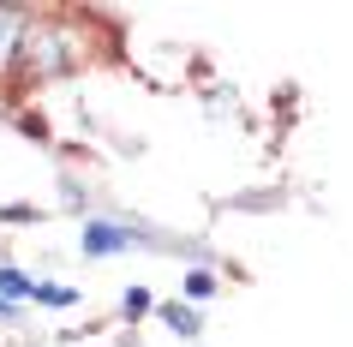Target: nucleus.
Instances as JSON below:
<instances>
[{
  "mask_svg": "<svg viewBox=\"0 0 353 347\" xmlns=\"http://www.w3.org/2000/svg\"><path fill=\"white\" fill-rule=\"evenodd\" d=\"M12 66L24 78H37V84H54V78L78 72V37L66 30V12H30Z\"/></svg>",
  "mask_w": 353,
  "mask_h": 347,
  "instance_id": "1",
  "label": "nucleus"
},
{
  "mask_svg": "<svg viewBox=\"0 0 353 347\" xmlns=\"http://www.w3.org/2000/svg\"><path fill=\"white\" fill-rule=\"evenodd\" d=\"M72 246H78V257H84V264H108V257L144 252V246H156V239H150L138 221H126V216H84Z\"/></svg>",
  "mask_w": 353,
  "mask_h": 347,
  "instance_id": "2",
  "label": "nucleus"
},
{
  "mask_svg": "<svg viewBox=\"0 0 353 347\" xmlns=\"http://www.w3.org/2000/svg\"><path fill=\"white\" fill-rule=\"evenodd\" d=\"M150 317H156L168 335H180V341H198V335H204V311L186 306V299H156V311H150Z\"/></svg>",
  "mask_w": 353,
  "mask_h": 347,
  "instance_id": "3",
  "label": "nucleus"
},
{
  "mask_svg": "<svg viewBox=\"0 0 353 347\" xmlns=\"http://www.w3.org/2000/svg\"><path fill=\"white\" fill-rule=\"evenodd\" d=\"M174 299H186V306L204 311L210 299H222V270L216 264H186V275H180V293Z\"/></svg>",
  "mask_w": 353,
  "mask_h": 347,
  "instance_id": "4",
  "label": "nucleus"
},
{
  "mask_svg": "<svg viewBox=\"0 0 353 347\" xmlns=\"http://www.w3.org/2000/svg\"><path fill=\"white\" fill-rule=\"evenodd\" d=\"M30 306H42V311H72V306H84V288H78V281H54V275H37Z\"/></svg>",
  "mask_w": 353,
  "mask_h": 347,
  "instance_id": "5",
  "label": "nucleus"
},
{
  "mask_svg": "<svg viewBox=\"0 0 353 347\" xmlns=\"http://www.w3.org/2000/svg\"><path fill=\"white\" fill-rule=\"evenodd\" d=\"M24 24H30V12H24V6H0V72H6V66H12V54H19Z\"/></svg>",
  "mask_w": 353,
  "mask_h": 347,
  "instance_id": "6",
  "label": "nucleus"
},
{
  "mask_svg": "<svg viewBox=\"0 0 353 347\" xmlns=\"http://www.w3.org/2000/svg\"><path fill=\"white\" fill-rule=\"evenodd\" d=\"M30 293H37V275L0 257V299H12V306H24V311H30Z\"/></svg>",
  "mask_w": 353,
  "mask_h": 347,
  "instance_id": "7",
  "label": "nucleus"
},
{
  "mask_svg": "<svg viewBox=\"0 0 353 347\" xmlns=\"http://www.w3.org/2000/svg\"><path fill=\"white\" fill-rule=\"evenodd\" d=\"M150 311H156V293H150L144 281H126V288H120V324H132V329H138V324L150 317Z\"/></svg>",
  "mask_w": 353,
  "mask_h": 347,
  "instance_id": "8",
  "label": "nucleus"
},
{
  "mask_svg": "<svg viewBox=\"0 0 353 347\" xmlns=\"http://www.w3.org/2000/svg\"><path fill=\"white\" fill-rule=\"evenodd\" d=\"M60 204H66V210H72L78 221H84V216H96V210H90V186L78 180V174H66V180H60Z\"/></svg>",
  "mask_w": 353,
  "mask_h": 347,
  "instance_id": "9",
  "label": "nucleus"
},
{
  "mask_svg": "<svg viewBox=\"0 0 353 347\" xmlns=\"http://www.w3.org/2000/svg\"><path fill=\"white\" fill-rule=\"evenodd\" d=\"M37 221H42V210H37V204H24V198L0 204V228H37Z\"/></svg>",
  "mask_w": 353,
  "mask_h": 347,
  "instance_id": "10",
  "label": "nucleus"
},
{
  "mask_svg": "<svg viewBox=\"0 0 353 347\" xmlns=\"http://www.w3.org/2000/svg\"><path fill=\"white\" fill-rule=\"evenodd\" d=\"M0 324H24V306H12V299H0Z\"/></svg>",
  "mask_w": 353,
  "mask_h": 347,
  "instance_id": "11",
  "label": "nucleus"
}]
</instances>
